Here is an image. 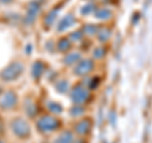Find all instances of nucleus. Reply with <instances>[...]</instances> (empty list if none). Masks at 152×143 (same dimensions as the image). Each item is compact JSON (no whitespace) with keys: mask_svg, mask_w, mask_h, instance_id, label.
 Returning <instances> with one entry per match:
<instances>
[{"mask_svg":"<svg viewBox=\"0 0 152 143\" xmlns=\"http://www.w3.org/2000/svg\"><path fill=\"white\" fill-rule=\"evenodd\" d=\"M1 1H4V3H5V0H1ZM8 1H9V0H8Z\"/></svg>","mask_w":152,"mask_h":143,"instance_id":"bb28decb","label":"nucleus"},{"mask_svg":"<svg viewBox=\"0 0 152 143\" xmlns=\"http://www.w3.org/2000/svg\"><path fill=\"white\" fill-rule=\"evenodd\" d=\"M74 136L71 132H64L62 134H60L56 138L55 143H74Z\"/></svg>","mask_w":152,"mask_h":143,"instance_id":"f8f14e48","label":"nucleus"},{"mask_svg":"<svg viewBox=\"0 0 152 143\" xmlns=\"http://www.w3.org/2000/svg\"><path fill=\"white\" fill-rule=\"evenodd\" d=\"M104 56H105V50L102 48V47H98V48L94 50V57H95L96 60L103 58Z\"/></svg>","mask_w":152,"mask_h":143,"instance_id":"4be33fe9","label":"nucleus"},{"mask_svg":"<svg viewBox=\"0 0 152 143\" xmlns=\"http://www.w3.org/2000/svg\"><path fill=\"white\" fill-rule=\"evenodd\" d=\"M71 39L72 41H75V42H79V41H81V38H83V32H80V31H77L76 33H72L71 34Z\"/></svg>","mask_w":152,"mask_h":143,"instance_id":"b1692460","label":"nucleus"},{"mask_svg":"<svg viewBox=\"0 0 152 143\" xmlns=\"http://www.w3.org/2000/svg\"><path fill=\"white\" fill-rule=\"evenodd\" d=\"M0 143H1V142H0Z\"/></svg>","mask_w":152,"mask_h":143,"instance_id":"c85d7f7f","label":"nucleus"},{"mask_svg":"<svg viewBox=\"0 0 152 143\" xmlns=\"http://www.w3.org/2000/svg\"><path fill=\"white\" fill-rule=\"evenodd\" d=\"M12 131L19 138H27L31 134V127L29 124L22 118H17L12 122Z\"/></svg>","mask_w":152,"mask_h":143,"instance_id":"7ed1b4c3","label":"nucleus"},{"mask_svg":"<svg viewBox=\"0 0 152 143\" xmlns=\"http://www.w3.org/2000/svg\"><path fill=\"white\" fill-rule=\"evenodd\" d=\"M57 13H58V10H57V9H53V10H51L48 14H47L46 18H45V24H46V27H51L52 24H53L55 20H56Z\"/></svg>","mask_w":152,"mask_h":143,"instance_id":"4468645a","label":"nucleus"},{"mask_svg":"<svg viewBox=\"0 0 152 143\" xmlns=\"http://www.w3.org/2000/svg\"><path fill=\"white\" fill-rule=\"evenodd\" d=\"M71 115L72 117H77V115H81V114L84 113V108L81 105H75L74 108H71Z\"/></svg>","mask_w":152,"mask_h":143,"instance_id":"aec40b11","label":"nucleus"},{"mask_svg":"<svg viewBox=\"0 0 152 143\" xmlns=\"http://www.w3.org/2000/svg\"><path fill=\"white\" fill-rule=\"evenodd\" d=\"M90 12H95L94 4H88L86 7H84V8L81 9V13H83V14H89Z\"/></svg>","mask_w":152,"mask_h":143,"instance_id":"5701e85b","label":"nucleus"},{"mask_svg":"<svg viewBox=\"0 0 152 143\" xmlns=\"http://www.w3.org/2000/svg\"><path fill=\"white\" fill-rule=\"evenodd\" d=\"M80 60H81V55H80L79 52H71V53H69L65 57L64 62L66 65H76Z\"/></svg>","mask_w":152,"mask_h":143,"instance_id":"9b49d317","label":"nucleus"},{"mask_svg":"<svg viewBox=\"0 0 152 143\" xmlns=\"http://www.w3.org/2000/svg\"><path fill=\"white\" fill-rule=\"evenodd\" d=\"M95 17H96L98 19H109L112 17V12L107 8L98 9V10H95Z\"/></svg>","mask_w":152,"mask_h":143,"instance_id":"2eb2a0df","label":"nucleus"},{"mask_svg":"<svg viewBox=\"0 0 152 143\" xmlns=\"http://www.w3.org/2000/svg\"><path fill=\"white\" fill-rule=\"evenodd\" d=\"M3 129H4V124H3V120L0 119V132H3Z\"/></svg>","mask_w":152,"mask_h":143,"instance_id":"393cba45","label":"nucleus"},{"mask_svg":"<svg viewBox=\"0 0 152 143\" xmlns=\"http://www.w3.org/2000/svg\"><path fill=\"white\" fill-rule=\"evenodd\" d=\"M94 69V62L91 60H80L75 66L74 72L77 76H85L89 72H91Z\"/></svg>","mask_w":152,"mask_h":143,"instance_id":"39448f33","label":"nucleus"},{"mask_svg":"<svg viewBox=\"0 0 152 143\" xmlns=\"http://www.w3.org/2000/svg\"><path fill=\"white\" fill-rule=\"evenodd\" d=\"M47 107H48L50 112H52V113H56V114H60V113H62V107H61L58 103L50 101L48 104H47Z\"/></svg>","mask_w":152,"mask_h":143,"instance_id":"a211bd4d","label":"nucleus"},{"mask_svg":"<svg viewBox=\"0 0 152 143\" xmlns=\"http://www.w3.org/2000/svg\"><path fill=\"white\" fill-rule=\"evenodd\" d=\"M60 127V122L56 118L51 117V115H43L38 119L37 122V128L43 133H48V132H53L57 128Z\"/></svg>","mask_w":152,"mask_h":143,"instance_id":"f03ea898","label":"nucleus"},{"mask_svg":"<svg viewBox=\"0 0 152 143\" xmlns=\"http://www.w3.org/2000/svg\"><path fill=\"white\" fill-rule=\"evenodd\" d=\"M17 101H18L17 95L13 91H8L3 95L1 99H0V107L3 109H12L17 105Z\"/></svg>","mask_w":152,"mask_h":143,"instance_id":"423d86ee","label":"nucleus"},{"mask_svg":"<svg viewBox=\"0 0 152 143\" xmlns=\"http://www.w3.org/2000/svg\"><path fill=\"white\" fill-rule=\"evenodd\" d=\"M45 72V65L41 62V61H37V62L33 65L32 67V75L34 79H39Z\"/></svg>","mask_w":152,"mask_h":143,"instance_id":"9d476101","label":"nucleus"},{"mask_svg":"<svg viewBox=\"0 0 152 143\" xmlns=\"http://www.w3.org/2000/svg\"><path fill=\"white\" fill-rule=\"evenodd\" d=\"M70 48H71V42L67 38H62V39H60L58 43H57V50L60 52H67V51H70Z\"/></svg>","mask_w":152,"mask_h":143,"instance_id":"ddd939ff","label":"nucleus"},{"mask_svg":"<svg viewBox=\"0 0 152 143\" xmlns=\"http://www.w3.org/2000/svg\"><path fill=\"white\" fill-rule=\"evenodd\" d=\"M56 89L58 90L61 94L67 93V90H69V82L66 80H61V81H58V82L56 84Z\"/></svg>","mask_w":152,"mask_h":143,"instance_id":"f3484780","label":"nucleus"},{"mask_svg":"<svg viewBox=\"0 0 152 143\" xmlns=\"http://www.w3.org/2000/svg\"><path fill=\"white\" fill-rule=\"evenodd\" d=\"M75 22H76V19H75V17L72 15V14H67V15L64 17V18L58 22V24H57V31H58V32H62V31L69 29L71 26L75 24Z\"/></svg>","mask_w":152,"mask_h":143,"instance_id":"6e6552de","label":"nucleus"},{"mask_svg":"<svg viewBox=\"0 0 152 143\" xmlns=\"http://www.w3.org/2000/svg\"><path fill=\"white\" fill-rule=\"evenodd\" d=\"M98 27L94 26V24H88L84 27V33H86L88 36H94V34H98Z\"/></svg>","mask_w":152,"mask_h":143,"instance_id":"6ab92c4d","label":"nucleus"},{"mask_svg":"<svg viewBox=\"0 0 152 143\" xmlns=\"http://www.w3.org/2000/svg\"><path fill=\"white\" fill-rule=\"evenodd\" d=\"M38 12H39V4L38 3H32L28 7V13H27V20L28 23H32L36 19Z\"/></svg>","mask_w":152,"mask_h":143,"instance_id":"1a4fd4ad","label":"nucleus"},{"mask_svg":"<svg viewBox=\"0 0 152 143\" xmlns=\"http://www.w3.org/2000/svg\"><path fill=\"white\" fill-rule=\"evenodd\" d=\"M26 109H27V112H28V114L32 117V115H34V113L37 112V108H36V105L33 104L32 101H27L26 103Z\"/></svg>","mask_w":152,"mask_h":143,"instance_id":"412c9836","label":"nucleus"},{"mask_svg":"<svg viewBox=\"0 0 152 143\" xmlns=\"http://www.w3.org/2000/svg\"><path fill=\"white\" fill-rule=\"evenodd\" d=\"M74 143H85V142H84L83 139H79V141H75Z\"/></svg>","mask_w":152,"mask_h":143,"instance_id":"a878e982","label":"nucleus"},{"mask_svg":"<svg viewBox=\"0 0 152 143\" xmlns=\"http://www.w3.org/2000/svg\"><path fill=\"white\" fill-rule=\"evenodd\" d=\"M90 99V90L85 85H76L71 90V100L75 103V105H83Z\"/></svg>","mask_w":152,"mask_h":143,"instance_id":"f257e3e1","label":"nucleus"},{"mask_svg":"<svg viewBox=\"0 0 152 143\" xmlns=\"http://www.w3.org/2000/svg\"><path fill=\"white\" fill-rule=\"evenodd\" d=\"M98 38L100 42H107L110 38V29L108 28H102L100 31H98Z\"/></svg>","mask_w":152,"mask_h":143,"instance_id":"dca6fc26","label":"nucleus"},{"mask_svg":"<svg viewBox=\"0 0 152 143\" xmlns=\"http://www.w3.org/2000/svg\"><path fill=\"white\" fill-rule=\"evenodd\" d=\"M0 93H1V90H0Z\"/></svg>","mask_w":152,"mask_h":143,"instance_id":"cd10ccee","label":"nucleus"},{"mask_svg":"<svg viewBox=\"0 0 152 143\" xmlns=\"http://www.w3.org/2000/svg\"><path fill=\"white\" fill-rule=\"evenodd\" d=\"M23 72V65L20 62H13L7 66L1 72V79L5 81H13L17 80Z\"/></svg>","mask_w":152,"mask_h":143,"instance_id":"20e7f679","label":"nucleus"},{"mask_svg":"<svg viewBox=\"0 0 152 143\" xmlns=\"http://www.w3.org/2000/svg\"><path fill=\"white\" fill-rule=\"evenodd\" d=\"M90 131H91V120L90 119H84V120H80L77 124L75 125V132L77 133L79 136H88Z\"/></svg>","mask_w":152,"mask_h":143,"instance_id":"0eeeda50","label":"nucleus"}]
</instances>
